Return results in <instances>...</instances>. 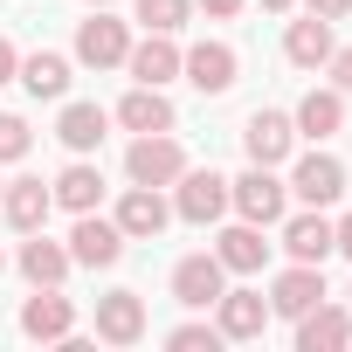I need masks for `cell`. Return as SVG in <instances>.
<instances>
[{
	"instance_id": "cell-1",
	"label": "cell",
	"mask_w": 352,
	"mask_h": 352,
	"mask_svg": "<svg viewBox=\"0 0 352 352\" xmlns=\"http://www.w3.org/2000/svg\"><path fill=\"white\" fill-rule=\"evenodd\" d=\"M124 173H131V187H173L187 173V145L173 131H138L124 152Z\"/></svg>"
},
{
	"instance_id": "cell-2",
	"label": "cell",
	"mask_w": 352,
	"mask_h": 352,
	"mask_svg": "<svg viewBox=\"0 0 352 352\" xmlns=\"http://www.w3.org/2000/svg\"><path fill=\"white\" fill-rule=\"evenodd\" d=\"M228 208H235L242 221L270 228V221H283V208H290V187L276 180V166H249L242 180H228Z\"/></svg>"
},
{
	"instance_id": "cell-3",
	"label": "cell",
	"mask_w": 352,
	"mask_h": 352,
	"mask_svg": "<svg viewBox=\"0 0 352 352\" xmlns=\"http://www.w3.org/2000/svg\"><path fill=\"white\" fill-rule=\"evenodd\" d=\"M173 187H180V194H173V214L194 221V228H208V221H221V214H228V180H221L214 166H187Z\"/></svg>"
},
{
	"instance_id": "cell-4",
	"label": "cell",
	"mask_w": 352,
	"mask_h": 352,
	"mask_svg": "<svg viewBox=\"0 0 352 352\" xmlns=\"http://www.w3.org/2000/svg\"><path fill=\"white\" fill-rule=\"evenodd\" d=\"M124 56H131V28L97 8V14L76 28V63H83V69H118Z\"/></svg>"
},
{
	"instance_id": "cell-5",
	"label": "cell",
	"mask_w": 352,
	"mask_h": 352,
	"mask_svg": "<svg viewBox=\"0 0 352 352\" xmlns=\"http://www.w3.org/2000/svg\"><path fill=\"white\" fill-rule=\"evenodd\" d=\"M180 76H187L201 97H228V90H235V76H242V63H235V49H228V42H194V49L180 56Z\"/></svg>"
},
{
	"instance_id": "cell-6",
	"label": "cell",
	"mask_w": 352,
	"mask_h": 352,
	"mask_svg": "<svg viewBox=\"0 0 352 352\" xmlns=\"http://www.w3.org/2000/svg\"><path fill=\"white\" fill-rule=\"evenodd\" d=\"M76 331V304L63 297V283H42L28 304H21V338H42V345H63Z\"/></svg>"
},
{
	"instance_id": "cell-7",
	"label": "cell",
	"mask_w": 352,
	"mask_h": 352,
	"mask_svg": "<svg viewBox=\"0 0 352 352\" xmlns=\"http://www.w3.org/2000/svg\"><path fill=\"white\" fill-rule=\"evenodd\" d=\"M221 290H228V270H221V256H214V249H201V256H180V263H173V297H180L187 311H208Z\"/></svg>"
},
{
	"instance_id": "cell-8",
	"label": "cell",
	"mask_w": 352,
	"mask_h": 352,
	"mask_svg": "<svg viewBox=\"0 0 352 352\" xmlns=\"http://www.w3.org/2000/svg\"><path fill=\"white\" fill-rule=\"evenodd\" d=\"M118 256H124V228L104 221L97 208L76 214V228H69V263H83V270H111Z\"/></svg>"
},
{
	"instance_id": "cell-9",
	"label": "cell",
	"mask_w": 352,
	"mask_h": 352,
	"mask_svg": "<svg viewBox=\"0 0 352 352\" xmlns=\"http://www.w3.org/2000/svg\"><path fill=\"white\" fill-rule=\"evenodd\" d=\"M311 304H324V263H290L276 283H270V318H304Z\"/></svg>"
},
{
	"instance_id": "cell-10",
	"label": "cell",
	"mask_w": 352,
	"mask_h": 352,
	"mask_svg": "<svg viewBox=\"0 0 352 352\" xmlns=\"http://www.w3.org/2000/svg\"><path fill=\"white\" fill-rule=\"evenodd\" d=\"M304 208H331L338 194H345V166L331 159V152H304L297 166H290V180H283Z\"/></svg>"
},
{
	"instance_id": "cell-11",
	"label": "cell",
	"mask_w": 352,
	"mask_h": 352,
	"mask_svg": "<svg viewBox=\"0 0 352 352\" xmlns=\"http://www.w3.org/2000/svg\"><path fill=\"white\" fill-rule=\"evenodd\" d=\"M263 324H270V297L263 290H221L214 297V331L221 338H263Z\"/></svg>"
},
{
	"instance_id": "cell-12",
	"label": "cell",
	"mask_w": 352,
	"mask_h": 352,
	"mask_svg": "<svg viewBox=\"0 0 352 352\" xmlns=\"http://www.w3.org/2000/svg\"><path fill=\"white\" fill-rule=\"evenodd\" d=\"M242 145H249V166H283L290 145H297V124H290L283 111H256V118L242 124Z\"/></svg>"
},
{
	"instance_id": "cell-13",
	"label": "cell",
	"mask_w": 352,
	"mask_h": 352,
	"mask_svg": "<svg viewBox=\"0 0 352 352\" xmlns=\"http://www.w3.org/2000/svg\"><path fill=\"white\" fill-rule=\"evenodd\" d=\"M97 338H104V345H138V338H145V297H138V290L97 297Z\"/></svg>"
},
{
	"instance_id": "cell-14",
	"label": "cell",
	"mask_w": 352,
	"mask_h": 352,
	"mask_svg": "<svg viewBox=\"0 0 352 352\" xmlns=\"http://www.w3.org/2000/svg\"><path fill=\"white\" fill-rule=\"evenodd\" d=\"M118 228H124V242H159V228L173 221V208L159 201V187H131L124 201H118V214H111Z\"/></svg>"
},
{
	"instance_id": "cell-15",
	"label": "cell",
	"mask_w": 352,
	"mask_h": 352,
	"mask_svg": "<svg viewBox=\"0 0 352 352\" xmlns=\"http://www.w3.org/2000/svg\"><path fill=\"white\" fill-rule=\"evenodd\" d=\"M338 345H352V311L311 304V311L297 318V352H338Z\"/></svg>"
},
{
	"instance_id": "cell-16",
	"label": "cell",
	"mask_w": 352,
	"mask_h": 352,
	"mask_svg": "<svg viewBox=\"0 0 352 352\" xmlns=\"http://www.w3.org/2000/svg\"><path fill=\"white\" fill-rule=\"evenodd\" d=\"M124 69H131V83H152V90H166L173 76H180V49H173V35H145V42H131Z\"/></svg>"
},
{
	"instance_id": "cell-17",
	"label": "cell",
	"mask_w": 352,
	"mask_h": 352,
	"mask_svg": "<svg viewBox=\"0 0 352 352\" xmlns=\"http://www.w3.org/2000/svg\"><path fill=\"white\" fill-rule=\"evenodd\" d=\"M49 208H56V194L42 180H8L0 187V214H8V228H21V235H35L49 221Z\"/></svg>"
},
{
	"instance_id": "cell-18",
	"label": "cell",
	"mask_w": 352,
	"mask_h": 352,
	"mask_svg": "<svg viewBox=\"0 0 352 352\" xmlns=\"http://www.w3.org/2000/svg\"><path fill=\"white\" fill-rule=\"evenodd\" d=\"M331 49H338V42H331V21H324V14H304V21L283 28V56H290L297 69H324Z\"/></svg>"
},
{
	"instance_id": "cell-19",
	"label": "cell",
	"mask_w": 352,
	"mask_h": 352,
	"mask_svg": "<svg viewBox=\"0 0 352 352\" xmlns=\"http://www.w3.org/2000/svg\"><path fill=\"white\" fill-rule=\"evenodd\" d=\"M14 83L28 90V97H69V56H56V49H35V56H21V69H14Z\"/></svg>"
},
{
	"instance_id": "cell-20",
	"label": "cell",
	"mask_w": 352,
	"mask_h": 352,
	"mask_svg": "<svg viewBox=\"0 0 352 352\" xmlns=\"http://www.w3.org/2000/svg\"><path fill=\"white\" fill-rule=\"evenodd\" d=\"M104 131H111V111L104 104H63V118H56V138L83 159V152H97L104 145Z\"/></svg>"
},
{
	"instance_id": "cell-21",
	"label": "cell",
	"mask_w": 352,
	"mask_h": 352,
	"mask_svg": "<svg viewBox=\"0 0 352 352\" xmlns=\"http://www.w3.org/2000/svg\"><path fill=\"white\" fill-rule=\"evenodd\" d=\"M283 249H290V263H324V256H331V221H324V208L290 214V221H283Z\"/></svg>"
},
{
	"instance_id": "cell-22",
	"label": "cell",
	"mask_w": 352,
	"mask_h": 352,
	"mask_svg": "<svg viewBox=\"0 0 352 352\" xmlns=\"http://www.w3.org/2000/svg\"><path fill=\"white\" fill-rule=\"evenodd\" d=\"M214 256H221V270H235V276H256V270L270 263V242H263V228H256V221H235V228H221Z\"/></svg>"
},
{
	"instance_id": "cell-23",
	"label": "cell",
	"mask_w": 352,
	"mask_h": 352,
	"mask_svg": "<svg viewBox=\"0 0 352 352\" xmlns=\"http://www.w3.org/2000/svg\"><path fill=\"white\" fill-rule=\"evenodd\" d=\"M118 124H124V131H173L180 118H173V97H166V90L138 83V90L118 104Z\"/></svg>"
},
{
	"instance_id": "cell-24",
	"label": "cell",
	"mask_w": 352,
	"mask_h": 352,
	"mask_svg": "<svg viewBox=\"0 0 352 352\" xmlns=\"http://www.w3.org/2000/svg\"><path fill=\"white\" fill-rule=\"evenodd\" d=\"M49 194H56V208L90 214V208L104 201V173H97L90 159H76V166H63V173H56V187H49Z\"/></svg>"
},
{
	"instance_id": "cell-25",
	"label": "cell",
	"mask_w": 352,
	"mask_h": 352,
	"mask_svg": "<svg viewBox=\"0 0 352 352\" xmlns=\"http://www.w3.org/2000/svg\"><path fill=\"white\" fill-rule=\"evenodd\" d=\"M69 270H76V263H69V249H63V242H49L42 228H35V235L21 242V276H28L35 290H42V283H63Z\"/></svg>"
},
{
	"instance_id": "cell-26",
	"label": "cell",
	"mask_w": 352,
	"mask_h": 352,
	"mask_svg": "<svg viewBox=\"0 0 352 352\" xmlns=\"http://www.w3.org/2000/svg\"><path fill=\"white\" fill-rule=\"evenodd\" d=\"M304 138H331V131H345V90H311L304 104H297V118H290Z\"/></svg>"
},
{
	"instance_id": "cell-27",
	"label": "cell",
	"mask_w": 352,
	"mask_h": 352,
	"mask_svg": "<svg viewBox=\"0 0 352 352\" xmlns=\"http://www.w3.org/2000/svg\"><path fill=\"white\" fill-rule=\"evenodd\" d=\"M187 14H194V0H138L145 35H180V28H187Z\"/></svg>"
},
{
	"instance_id": "cell-28",
	"label": "cell",
	"mask_w": 352,
	"mask_h": 352,
	"mask_svg": "<svg viewBox=\"0 0 352 352\" xmlns=\"http://www.w3.org/2000/svg\"><path fill=\"white\" fill-rule=\"evenodd\" d=\"M28 145H35L28 118H14V111H0V166H14V159H28Z\"/></svg>"
},
{
	"instance_id": "cell-29",
	"label": "cell",
	"mask_w": 352,
	"mask_h": 352,
	"mask_svg": "<svg viewBox=\"0 0 352 352\" xmlns=\"http://www.w3.org/2000/svg\"><path fill=\"white\" fill-rule=\"evenodd\" d=\"M166 345H173V352H214V345H221V331H214V324H173V331H166Z\"/></svg>"
},
{
	"instance_id": "cell-30",
	"label": "cell",
	"mask_w": 352,
	"mask_h": 352,
	"mask_svg": "<svg viewBox=\"0 0 352 352\" xmlns=\"http://www.w3.org/2000/svg\"><path fill=\"white\" fill-rule=\"evenodd\" d=\"M324 69H331V90H345V97H352V49H331V63H324Z\"/></svg>"
},
{
	"instance_id": "cell-31",
	"label": "cell",
	"mask_w": 352,
	"mask_h": 352,
	"mask_svg": "<svg viewBox=\"0 0 352 352\" xmlns=\"http://www.w3.org/2000/svg\"><path fill=\"white\" fill-rule=\"evenodd\" d=\"M194 8H208V14H214V21H235V14H242V8H249V0H194Z\"/></svg>"
},
{
	"instance_id": "cell-32",
	"label": "cell",
	"mask_w": 352,
	"mask_h": 352,
	"mask_svg": "<svg viewBox=\"0 0 352 352\" xmlns=\"http://www.w3.org/2000/svg\"><path fill=\"white\" fill-rule=\"evenodd\" d=\"M14 69H21V49H14L8 35H0V83H14Z\"/></svg>"
},
{
	"instance_id": "cell-33",
	"label": "cell",
	"mask_w": 352,
	"mask_h": 352,
	"mask_svg": "<svg viewBox=\"0 0 352 352\" xmlns=\"http://www.w3.org/2000/svg\"><path fill=\"white\" fill-rule=\"evenodd\" d=\"M304 8L324 14V21H345V14H352V0H304Z\"/></svg>"
},
{
	"instance_id": "cell-34",
	"label": "cell",
	"mask_w": 352,
	"mask_h": 352,
	"mask_svg": "<svg viewBox=\"0 0 352 352\" xmlns=\"http://www.w3.org/2000/svg\"><path fill=\"white\" fill-rule=\"evenodd\" d=\"M331 249H338V256H352V214H345V221H331Z\"/></svg>"
},
{
	"instance_id": "cell-35",
	"label": "cell",
	"mask_w": 352,
	"mask_h": 352,
	"mask_svg": "<svg viewBox=\"0 0 352 352\" xmlns=\"http://www.w3.org/2000/svg\"><path fill=\"white\" fill-rule=\"evenodd\" d=\"M256 8H270V14H290V8H297V0H256Z\"/></svg>"
},
{
	"instance_id": "cell-36",
	"label": "cell",
	"mask_w": 352,
	"mask_h": 352,
	"mask_svg": "<svg viewBox=\"0 0 352 352\" xmlns=\"http://www.w3.org/2000/svg\"><path fill=\"white\" fill-rule=\"evenodd\" d=\"M90 8H111V0H90Z\"/></svg>"
},
{
	"instance_id": "cell-37",
	"label": "cell",
	"mask_w": 352,
	"mask_h": 352,
	"mask_svg": "<svg viewBox=\"0 0 352 352\" xmlns=\"http://www.w3.org/2000/svg\"><path fill=\"white\" fill-rule=\"evenodd\" d=\"M0 270H8V256H0Z\"/></svg>"
},
{
	"instance_id": "cell-38",
	"label": "cell",
	"mask_w": 352,
	"mask_h": 352,
	"mask_svg": "<svg viewBox=\"0 0 352 352\" xmlns=\"http://www.w3.org/2000/svg\"><path fill=\"white\" fill-rule=\"evenodd\" d=\"M0 187H8V180H0Z\"/></svg>"
}]
</instances>
